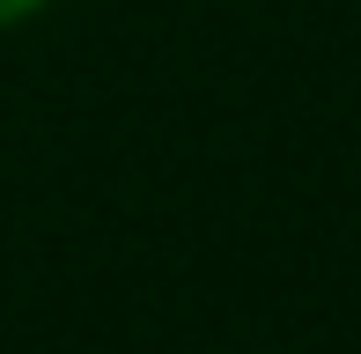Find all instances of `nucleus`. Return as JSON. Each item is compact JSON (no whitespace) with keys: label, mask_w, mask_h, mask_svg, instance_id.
Masks as SVG:
<instances>
[{"label":"nucleus","mask_w":361,"mask_h":354,"mask_svg":"<svg viewBox=\"0 0 361 354\" xmlns=\"http://www.w3.org/2000/svg\"><path fill=\"white\" fill-rule=\"evenodd\" d=\"M37 8H44V0H0V30L23 23V15H37Z\"/></svg>","instance_id":"1"}]
</instances>
